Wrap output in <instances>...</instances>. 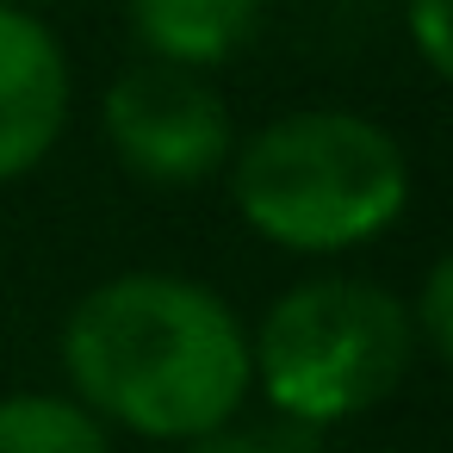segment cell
Instances as JSON below:
<instances>
[{
	"label": "cell",
	"mask_w": 453,
	"mask_h": 453,
	"mask_svg": "<svg viewBox=\"0 0 453 453\" xmlns=\"http://www.w3.org/2000/svg\"><path fill=\"white\" fill-rule=\"evenodd\" d=\"M0 7H38V0H0Z\"/></svg>",
	"instance_id": "cell-11"
},
{
	"label": "cell",
	"mask_w": 453,
	"mask_h": 453,
	"mask_svg": "<svg viewBox=\"0 0 453 453\" xmlns=\"http://www.w3.org/2000/svg\"><path fill=\"white\" fill-rule=\"evenodd\" d=\"M410 311V329H416V348L434 354V360H453V261H428L422 286H416V304Z\"/></svg>",
	"instance_id": "cell-9"
},
{
	"label": "cell",
	"mask_w": 453,
	"mask_h": 453,
	"mask_svg": "<svg viewBox=\"0 0 453 453\" xmlns=\"http://www.w3.org/2000/svg\"><path fill=\"white\" fill-rule=\"evenodd\" d=\"M403 32L434 81L453 75V0H403Z\"/></svg>",
	"instance_id": "cell-10"
},
{
	"label": "cell",
	"mask_w": 453,
	"mask_h": 453,
	"mask_svg": "<svg viewBox=\"0 0 453 453\" xmlns=\"http://www.w3.org/2000/svg\"><path fill=\"white\" fill-rule=\"evenodd\" d=\"M125 13L131 38L143 44V63L211 75L255 38L261 0H125Z\"/></svg>",
	"instance_id": "cell-6"
},
{
	"label": "cell",
	"mask_w": 453,
	"mask_h": 453,
	"mask_svg": "<svg viewBox=\"0 0 453 453\" xmlns=\"http://www.w3.org/2000/svg\"><path fill=\"white\" fill-rule=\"evenodd\" d=\"M75 403L143 441H199L255 391L242 317L187 273H112L63 323Z\"/></svg>",
	"instance_id": "cell-1"
},
{
	"label": "cell",
	"mask_w": 453,
	"mask_h": 453,
	"mask_svg": "<svg viewBox=\"0 0 453 453\" xmlns=\"http://www.w3.org/2000/svg\"><path fill=\"white\" fill-rule=\"evenodd\" d=\"M180 453H323V428H304L292 416H267V422H218L199 441H187Z\"/></svg>",
	"instance_id": "cell-8"
},
{
	"label": "cell",
	"mask_w": 453,
	"mask_h": 453,
	"mask_svg": "<svg viewBox=\"0 0 453 453\" xmlns=\"http://www.w3.org/2000/svg\"><path fill=\"white\" fill-rule=\"evenodd\" d=\"M230 199L273 249L342 255L403 218L410 156L379 119L311 106L261 125L230 150Z\"/></svg>",
	"instance_id": "cell-2"
},
{
	"label": "cell",
	"mask_w": 453,
	"mask_h": 453,
	"mask_svg": "<svg viewBox=\"0 0 453 453\" xmlns=\"http://www.w3.org/2000/svg\"><path fill=\"white\" fill-rule=\"evenodd\" d=\"M416 329L397 292L379 280H298L286 286L261 329L249 335L255 385L267 391L273 416L304 428H329L348 416L379 410L416 366Z\"/></svg>",
	"instance_id": "cell-3"
},
{
	"label": "cell",
	"mask_w": 453,
	"mask_h": 453,
	"mask_svg": "<svg viewBox=\"0 0 453 453\" xmlns=\"http://www.w3.org/2000/svg\"><path fill=\"white\" fill-rule=\"evenodd\" d=\"M0 453H112V434L75 397L19 391L0 403Z\"/></svg>",
	"instance_id": "cell-7"
},
{
	"label": "cell",
	"mask_w": 453,
	"mask_h": 453,
	"mask_svg": "<svg viewBox=\"0 0 453 453\" xmlns=\"http://www.w3.org/2000/svg\"><path fill=\"white\" fill-rule=\"evenodd\" d=\"M106 143L143 187H199L218 168H230L236 125L218 88L193 69L168 63H131L100 106Z\"/></svg>",
	"instance_id": "cell-4"
},
{
	"label": "cell",
	"mask_w": 453,
	"mask_h": 453,
	"mask_svg": "<svg viewBox=\"0 0 453 453\" xmlns=\"http://www.w3.org/2000/svg\"><path fill=\"white\" fill-rule=\"evenodd\" d=\"M75 75L32 7H0V180L32 174L69 125Z\"/></svg>",
	"instance_id": "cell-5"
}]
</instances>
